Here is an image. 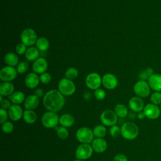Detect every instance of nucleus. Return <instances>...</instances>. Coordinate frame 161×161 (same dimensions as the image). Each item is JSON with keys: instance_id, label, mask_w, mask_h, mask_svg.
<instances>
[{"instance_id": "nucleus-43", "label": "nucleus", "mask_w": 161, "mask_h": 161, "mask_svg": "<svg viewBox=\"0 0 161 161\" xmlns=\"http://www.w3.org/2000/svg\"><path fill=\"white\" fill-rule=\"evenodd\" d=\"M35 95L36 96L38 97H42L43 96V91L42 89L41 88H38L36 89L35 91V92H34Z\"/></svg>"}, {"instance_id": "nucleus-25", "label": "nucleus", "mask_w": 161, "mask_h": 161, "mask_svg": "<svg viewBox=\"0 0 161 161\" xmlns=\"http://www.w3.org/2000/svg\"><path fill=\"white\" fill-rule=\"evenodd\" d=\"M25 57L29 61H35L39 57V50L34 47H30L25 52Z\"/></svg>"}, {"instance_id": "nucleus-15", "label": "nucleus", "mask_w": 161, "mask_h": 161, "mask_svg": "<svg viewBox=\"0 0 161 161\" xmlns=\"http://www.w3.org/2000/svg\"><path fill=\"white\" fill-rule=\"evenodd\" d=\"M128 106L130 109L135 113L143 111L145 107L143 99L138 96L131 97L128 102Z\"/></svg>"}, {"instance_id": "nucleus-5", "label": "nucleus", "mask_w": 161, "mask_h": 161, "mask_svg": "<svg viewBox=\"0 0 161 161\" xmlns=\"http://www.w3.org/2000/svg\"><path fill=\"white\" fill-rule=\"evenodd\" d=\"M92 130L87 127H81L76 132V138L81 143L89 144L94 140Z\"/></svg>"}, {"instance_id": "nucleus-4", "label": "nucleus", "mask_w": 161, "mask_h": 161, "mask_svg": "<svg viewBox=\"0 0 161 161\" xmlns=\"http://www.w3.org/2000/svg\"><path fill=\"white\" fill-rule=\"evenodd\" d=\"M59 118L55 112L48 111L45 113L42 118V123L47 128H55L59 123Z\"/></svg>"}, {"instance_id": "nucleus-2", "label": "nucleus", "mask_w": 161, "mask_h": 161, "mask_svg": "<svg viewBox=\"0 0 161 161\" xmlns=\"http://www.w3.org/2000/svg\"><path fill=\"white\" fill-rule=\"evenodd\" d=\"M138 127L133 122H126L121 127V135L126 140H134L138 136Z\"/></svg>"}, {"instance_id": "nucleus-26", "label": "nucleus", "mask_w": 161, "mask_h": 161, "mask_svg": "<svg viewBox=\"0 0 161 161\" xmlns=\"http://www.w3.org/2000/svg\"><path fill=\"white\" fill-rule=\"evenodd\" d=\"M23 118L24 121L26 123L33 124L36 121V120L37 119V116H36V113L34 111L26 109L23 112Z\"/></svg>"}, {"instance_id": "nucleus-36", "label": "nucleus", "mask_w": 161, "mask_h": 161, "mask_svg": "<svg viewBox=\"0 0 161 161\" xmlns=\"http://www.w3.org/2000/svg\"><path fill=\"white\" fill-rule=\"evenodd\" d=\"M94 97H96V99H97V100L101 101V100H103L105 98L106 92L103 89L99 88V89L94 91Z\"/></svg>"}, {"instance_id": "nucleus-12", "label": "nucleus", "mask_w": 161, "mask_h": 161, "mask_svg": "<svg viewBox=\"0 0 161 161\" xmlns=\"http://www.w3.org/2000/svg\"><path fill=\"white\" fill-rule=\"evenodd\" d=\"M143 111L146 118L150 119H156L159 118L161 114L160 107L152 103H148L145 105Z\"/></svg>"}, {"instance_id": "nucleus-6", "label": "nucleus", "mask_w": 161, "mask_h": 161, "mask_svg": "<svg viewBox=\"0 0 161 161\" xmlns=\"http://www.w3.org/2000/svg\"><path fill=\"white\" fill-rule=\"evenodd\" d=\"M150 87L148 82L145 80H139L133 86V91L135 94L141 98L147 97L150 95Z\"/></svg>"}, {"instance_id": "nucleus-41", "label": "nucleus", "mask_w": 161, "mask_h": 161, "mask_svg": "<svg viewBox=\"0 0 161 161\" xmlns=\"http://www.w3.org/2000/svg\"><path fill=\"white\" fill-rule=\"evenodd\" d=\"M113 160L114 161H128V158L123 153H119L114 156Z\"/></svg>"}, {"instance_id": "nucleus-8", "label": "nucleus", "mask_w": 161, "mask_h": 161, "mask_svg": "<svg viewBox=\"0 0 161 161\" xmlns=\"http://www.w3.org/2000/svg\"><path fill=\"white\" fill-rule=\"evenodd\" d=\"M100 119L103 125L112 126L116 125L118 121V116L115 112L111 109H106L102 112Z\"/></svg>"}, {"instance_id": "nucleus-31", "label": "nucleus", "mask_w": 161, "mask_h": 161, "mask_svg": "<svg viewBox=\"0 0 161 161\" xmlns=\"http://www.w3.org/2000/svg\"><path fill=\"white\" fill-rule=\"evenodd\" d=\"M55 130L57 131V135L58 138L61 139H66L69 136V131L67 128L61 126H57L55 128Z\"/></svg>"}, {"instance_id": "nucleus-29", "label": "nucleus", "mask_w": 161, "mask_h": 161, "mask_svg": "<svg viewBox=\"0 0 161 161\" xmlns=\"http://www.w3.org/2000/svg\"><path fill=\"white\" fill-rule=\"evenodd\" d=\"M92 131L94 136L96 138H103L106 134V128L104 125H99L94 128Z\"/></svg>"}, {"instance_id": "nucleus-22", "label": "nucleus", "mask_w": 161, "mask_h": 161, "mask_svg": "<svg viewBox=\"0 0 161 161\" xmlns=\"http://www.w3.org/2000/svg\"><path fill=\"white\" fill-rule=\"evenodd\" d=\"M75 122L74 118L70 114H64L59 118V123L61 126L68 128L72 126Z\"/></svg>"}, {"instance_id": "nucleus-3", "label": "nucleus", "mask_w": 161, "mask_h": 161, "mask_svg": "<svg viewBox=\"0 0 161 161\" xmlns=\"http://www.w3.org/2000/svg\"><path fill=\"white\" fill-rule=\"evenodd\" d=\"M58 90L64 96H71L75 91V86L72 80L66 77L62 78L58 82Z\"/></svg>"}, {"instance_id": "nucleus-30", "label": "nucleus", "mask_w": 161, "mask_h": 161, "mask_svg": "<svg viewBox=\"0 0 161 161\" xmlns=\"http://www.w3.org/2000/svg\"><path fill=\"white\" fill-rule=\"evenodd\" d=\"M154 74V70H153L152 68L151 67H148L146 69L142 70L140 74H139V78L140 80H148L149 77L152 75Z\"/></svg>"}, {"instance_id": "nucleus-16", "label": "nucleus", "mask_w": 161, "mask_h": 161, "mask_svg": "<svg viewBox=\"0 0 161 161\" xmlns=\"http://www.w3.org/2000/svg\"><path fill=\"white\" fill-rule=\"evenodd\" d=\"M8 116L11 120L17 121L23 117V112L21 107L19 104H13L8 109Z\"/></svg>"}, {"instance_id": "nucleus-47", "label": "nucleus", "mask_w": 161, "mask_h": 161, "mask_svg": "<svg viewBox=\"0 0 161 161\" xmlns=\"http://www.w3.org/2000/svg\"><path fill=\"white\" fill-rule=\"evenodd\" d=\"M160 112H161V104H160Z\"/></svg>"}, {"instance_id": "nucleus-35", "label": "nucleus", "mask_w": 161, "mask_h": 161, "mask_svg": "<svg viewBox=\"0 0 161 161\" xmlns=\"http://www.w3.org/2000/svg\"><path fill=\"white\" fill-rule=\"evenodd\" d=\"M28 64L26 62H25V61L19 62L16 68L18 73L21 74L26 72L28 70Z\"/></svg>"}, {"instance_id": "nucleus-34", "label": "nucleus", "mask_w": 161, "mask_h": 161, "mask_svg": "<svg viewBox=\"0 0 161 161\" xmlns=\"http://www.w3.org/2000/svg\"><path fill=\"white\" fill-rule=\"evenodd\" d=\"M1 129L2 131L4 133H11L13 132L14 130L13 124L10 121H6L4 123L1 125Z\"/></svg>"}, {"instance_id": "nucleus-10", "label": "nucleus", "mask_w": 161, "mask_h": 161, "mask_svg": "<svg viewBox=\"0 0 161 161\" xmlns=\"http://www.w3.org/2000/svg\"><path fill=\"white\" fill-rule=\"evenodd\" d=\"M85 82L88 88L95 91L100 87L102 84V77L99 74L92 72L87 75Z\"/></svg>"}, {"instance_id": "nucleus-20", "label": "nucleus", "mask_w": 161, "mask_h": 161, "mask_svg": "<svg viewBox=\"0 0 161 161\" xmlns=\"http://www.w3.org/2000/svg\"><path fill=\"white\" fill-rule=\"evenodd\" d=\"M91 146L93 150L97 153H103L106 151L107 148V142L101 138H96L93 140L91 143Z\"/></svg>"}, {"instance_id": "nucleus-1", "label": "nucleus", "mask_w": 161, "mask_h": 161, "mask_svg": "<svg viewBox=\"0 0 161 161\" xmlns=\"http://www.w3.org/2000/svg\"><path fill=\"white\" fill-rule=\"evenodd\" d=\"M43 104L49 111L57 112L63 108L65 104V98L58 90L52 89L44 95Z\"/></svg>"}, {"instance_id": "nucleus-44", "label": "nucleus", "mask_w": 161, "mask_h": 161, "mask_svg": "<svg viewBox=\"0 0 161 161\" xmlns=\"http://www.w3.org/2000/svg\"><path fill=\"white\" fill-rule=\"evenodd\" d=\"M145 117H146V116H145V115L143 111L139 112V113H138V114H137V118H138L139 119H141V120H142V119H143Z\"/></svg>"}, {"instance_id": "nucleus-32", "label": "nucleus", "mask_w": 161, "mask_h": 161, "mask_svg": "<svg viewBox=\"0 0 161 161\" xmlns=\"http://www.w3.org/2000/svg\"><path fill=\"white\" fill-rule=\"evenodd\" d=\"M79 72L76 68L75 67H70L65 72V77L71 80L75 79L78 76Z\"/></svg>"}, {"instance_id": "nucleus-45", "label": "nucleus", "mask_w": 161, "mask_h": 161, "mask_svg": "<svg viewBox=\"0 0 161 161\" xmlns=\"http://www.w3.org/2000/svg\"><path fill=\"white\" fill-rule=\"evenodd\" d=\"M84 98H85L86 99H89L90 97H91V94L89 92H86V93L84 94Z\"/></svg>"}, {"instance_id": "nucleus-46", "label": "nucleus", "mask_w": 161, "mask_h": 161, "mask_svg": "<svg viewBox=\"0 0 161 161\" xmlns=\"http://www.w3.org/2000/svg\"><path fill=\"white\" fill-rule=\"evenodd\" d=\"M74 161H82V160H80V159H76V160H75Z\"/></svg>"}, {"instance_id": "nucleus-39", "label": "nucleus", "mask_w": 161, "mask_h": 161, "mask_svg": "<svg viewBox=\"0 0 161 161\" xmlns=\"http://www.w3.org/2000/svg\"><path fill=\"white\" fill-rule=\"evenodd\" d=\"M26 50H27L26 46L24 43H18L16 46V48H15L16 52L18 54H19V55H23V54L25 53Z\"/></svg>"}, {"instance_id": "nucleus-14", "label": "nucleus", "mask_w": 161, "mask_h": 161, "mask_svg": "<svg viewBox=\"0 0 161 161\" xmlns=\"http://www.w3.org/2000/svg\"><path fill=\"white\" fill-rule=\"evenodd\" d=\"M47 68V61L42 57H38L36 60H35L32 65L33 71L37 74H42L45 72Z\"/></svg>"}, {"instance_id": "nucleus-28", "label": "nucleus", "mask_w": 161, "mask_h": 161, "mask_svg": "<svg viewBox=\"0 0 161 161\" xmlns=\"http://www.w3.org/2000/svg\"><path fill=\"white\" fill-rule=\"evenodd\" d=\"M114 111L118 116V117L123 118H125L128 114V110L127 107L123 104H118L114 107Z\"/></svg>"}, {"instance_id": "nucleus-42", "label": "nucleus", "mask_w": 161, "mask_h": 161, "mask_svg": "<svg viewBox=\"0 0 161 161\" xmlns=\"http://www.w3.org/2000/svg\"><path fill=\"white\" fill-rule=\"evenodd\" d=\"M11 102L8 99H4L1 101V107L3 109H9L11 107Z\"/></svg>"}, {"instance_id": "nucleus-7", "label": "nucleus", "mask_w": 161, "mask_h": 161, "mask_svg": "<svg viewBox=\"0 0 161 161\" xmlns=\"http://www.w3.org/2000/svg\"><path fill=\"white\" fill-rule=\"evenodd\" d=\"M21 40L26 47H31L36 43L37 35L36 32L31 28H26L23 30L20 35Z\"/></svg>"}, {"instance_id": "nucleus-33", "label": "nucleus", "mask_w": 161, "mask_h": 161, "mask_svg": "<svg viewBox=\"0 0 161 161\" xmlns=\"http://www.w3.org/2000/svg\"><path fill=\"white\" fill-rule=\"evenodd\" d=\"M150 99L151 103L157 106L160 105L161 104V92L155 91L151 94Z\"/></svg>"}, {"instance_id": "nucleus-21", "label": "nucleus", "mask_w": 161, "mask_h": 161, "mask_svg": "<svg viewBox=\"0 0 161 161\" xmlns=\"http://www.w3.org/2000/svg\"><path fill=\"white\" fill-rule=\"evenodd\" d=\"M14 85L11 82H3L0 84V94L9 96L14 92Z\"/></svg>"}, {"instance_id": "nucleus-40", "label": "nucleus", "mask_w": 161, "mask_h": 161, "mask_svg": "<svg viewBox=\"0 0 161 161\" xmlns=\"http://www.w3.org/2000/svg\"><path fill=\"white\" fill-rule=\"evenodd\" d=\"M8 116V112L6 111V109L1 108L0 109V123L1 125H3L6 122L7 120Z\"/></svg>"}, {"instance_id": "nucleus-17", "label": "nucleus", "mask_w": 161, "mask_h": 161, "mask_svg": "<svg viewBox=\"0 0 161 161\" xmlns=\"http://www.w3.org/2000/svg\"><path fill=\"white\" fill-rule=\"evenodd\" d=\"M148 83L151 89L156 92H161V74H153L149 77Z\"/></svg>"}, {"instance_id": "nucleus-11", "label": "nucleus", "mask_w": 161, "mask_h": 161, "mask_svg": "<svg viewBox=\"0 0 161 161\" xmlns=\"http://www.w3.org/2000/svg\"><path fill=\"white\" fill-rule=\"evenodd\" d=\"M16 69L11 66H5L0 71V79L4 82H11L16 79L18 75Z\"/></svg>"}, {"instance_id": "nucleus-18", "label": "nucleus", "mask_w": 161, "mask_h": 161, "mask_svg": "<svg viewBox=\"0 0 161 161\" xmlns=\"http://www.w3.org/2000/svg\"><path fill=\"white\" fill-rule=\"evenodd\" d=\"M40 81V77L35 72L27 74L25 79V85L29 89H34L37 87Z\"/></svg>"}, {"instance_id": "nucleus-24", "label": "nucleus", "mask_w": 161, "mask_h": 161, "mask_svg": "<svg viewBox=\"0 0 161 161\" xmlns=\"http://www.w3.org/2000/svg\"><path fill=\"white\" fill-rule=\"evenodd\" d=\"M4 62L8 65L14 67L19 64V59L14 53L8 52L4 56Z\"/></svg>"}, {"instance_id": "nucleus-19", "label": "nucleus", "mask_w": 161, "mask_h": 161, "mask_svg": "<svg viewBox=\"0 0 161 161\" xmlns=\"http://www.w3.org/2000/svg\"><path fill=\"white\" fill-rule=\"evenodd\" d=\"M39 97L35 94L28 96L24 101V106L26 109L33 110L36 109L39 104Z\"/></svg>"}, {"instance_id": "nucleus-9", "label": "nucleus", "mask_w": 161, "mask_h": 161, "mask_svg": "<svg viewBox=\"0 0 161 161\" xmlns=\"http://www.w3.org/2000/svg\"><path fill=\"white\" fill-rule=\"evenodd\" d=\"M93 148L91 145L87 143L79 145L75 150V157L77 159L86 160L90 158L93 152Z\"/></svg>"}, {"instance_id": "nucleus-38", "label": "nucleus", "mask_w": 161, "mask_h": 161, "mask_svg": "<svg viewBox=\"0 0 161 161\" xmlns=\"http://www.w3.org/2000/svg\"><path fill=\"white\" fill-rule=\"evenodd\" d=\"M109 134L112 137H117L121 134V128L116 125L112 126L109 129Z\"/></svg>"}, {"instance_id": "nucleus-27", "label": "nucleus", "mask_w": 161, "mask_h": 161, "mask_svg": "<svg viewBox=\"0 0 161 161\" xmlns=\"http://www.w3.org/2000/svg\"><path fill=\"white\" fill-rule=\"evenodd\" d=\"M36 48L39 51L45 52L47 51L50 46L48 40L45 37H40L37 39L36 42Z\"/></svg>"}, {"instance_id": "nucleus-13", "label": "nucleus", "mask_w": 161, "mask_h": 161, "mask_svg": "<svg viewBox=\"0 0 161 161\" xmlns=\"http://www.w3.org/2000/svg\"><path fill=\"white\" fill-rule=\"evenodd\" d=\"M118 79L116 77L111 73L104 74L102 77V84L109 90L114 89L118 86Z\"/></svg>"}, {"instance_id": "nucleus-23", "label": "nucleus", "mask_w": 161, "mask_h": 161, "mask_svg": "<svg viewBox=\"0 0 161 161\" xmlns=\"http://www.w3.org/2000/svg\"><path fill=\"white\" fill-rule=\"evenodd\" d=\"M8 98L14 104H19L25 100V94L21 91L14 92L11 95L8 96Z\"/></svg>"}, {"instance_id": "nucleus-37", "label": "nucleus", "mask_w": 161, "mask_h": 161, "mask_svg": "<svg viewBox=\"0 0 161 161\" xmlns=\"http://www.w3.org/2000/svg\"><path fill=\"white\" fill-rule=\"evenodd\" d=\"M40 82L43 84H48L52 80L51 75L48 72H44L40 75Z\"/></svg>"}]
</instances>
